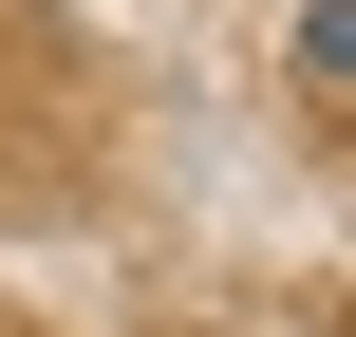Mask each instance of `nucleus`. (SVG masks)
I'll list each match as a JSON object with an SVG mask.
<instances>
[{
  "mask_svg": "<svg viewBox=\"0 0 356 337\" xmlns=\"http://www.w3.org/2000/svg\"><path fill=\"white\" fill-rule=\"evenodd\" d=\"M300 75H319V94H356V0H319V19H300Z\"/></svg>",
  "mask_w": 356,
  "mask_h": 337,
  "instance_id": "1",
  "label": "nucleus"
}]
</instances>
